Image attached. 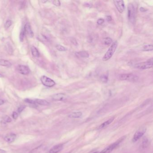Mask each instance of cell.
<instances>
[{"instance_id": "obj_30", "label": "cell", "mask_w": 153, "mask_h": 153, "mask_svg": "<svg viewBox=\"0 0 153 153\" xmlns=\"http://www.w3.org/2000/svg\"><path fill=\"white\" fill-rule=\"evenodd\" d=\"M53 5H54L55 6H57V7H59L60 5H61L60 2L59 1H58V0L53 1Z\"/></svg>"}, {"instance_id": "obj_28", "label": "cell", "mask_w": 153, "mask_h": 153, "mask_svg": "<svg viewBox=\"0 0 153 153\" xmlns=\"http://www.w3.org/2000/svg\"><path fill=\"white\" fill-rule=\"evenodd\" d=\"M24 101L27 103H29V104H36L35 102H34V100H32V99H28V98H26L25 100Z\"/></svg>"}, {"instance_id": "obj_25", "label": "cell", "mask_w": 153, "mask_h": 153, "mask_svg": "<svg viewBox=\"0 0 153 153\" xmlns=\"http://www.w3.org/2000/svg\"><path fill=\"white\" fill-rule=\"evenodd\" d=\"M25 32H24V29H22L20 33V35H19V39L21 41H23L24 40V36H25Z\"/></svg>"}, {"instance_id": "obj_39", "label": "cell", "mask_w": 153, "mask_h": 153, "mask_svg": "<svg viewBox=\"0 0 153 153\" xmlns=\"http://www.w3.org/2000/svg\"><path fill=\"white\" fill-rule=\"evenodd\" d=\"M3 77V76H2V74H0V77Z\"/></svg>"}, {"instance_id": "obj_16", "label": "cell", "mask_w": 153, "mask_h": 153, "mask_svg": "<svg viewBox=\"0 0 153 153\" xmlns=\"http://www.w3.org/2000/svg\"><path fill=\"white\" fill-rule=\"evenodd\" d=\"M75 55L77 57L87 58L89 57V54L86 51H82L76 52L75 53Z\"/></svg>"}, {"instance_id": "obj_14", "label": "cell", "mask_w": 153, "mask_h": 153, "mask_svg": "<svg viewBox=\"0 0 153 153\" xmlns=\"http://www.w3.org/2000/svg\"><path fill=\"white\" fill-rule=\"evenodd\" d=\"M45 149V146L43 145H40L39 146L32 149L28 153H40Z\"/></svg>"}, {"instance_id": "obj_36", "label": "cell", "mask_w": 153, "mask_h": 153, "mask_svg": "<svg viewBox=\"0 0 153 153\" xmlns=\"http://www.w3.org/2000/svg\"><path fill=\"white\" fill-rule=\"evenodd\" d=\"M4 103V100L0 99V106L2 105Z\"/></svg>"}, {"instance_id": "obj_11", "label": "cell", "mask_w": 153, "mask_h": 153, "mask_svg": "<svg viewBox=\"0 0 153 153\" xmlns=\"http://www.w3.org/2000/svg\"><path fill=\"white\" fill-rule=\"evenodd\" d=\"M24 32H26L28 36L30 37H33L34 36L33 32L32 29V28L31 27L30 24L29 23H27L25 25L24 28Z\"/></svg>"}, {"instance_id": "obj_1", "label": "cell", "mask_w": 153, "mask_h": 153, "mask_svg": "<svg viewBox=\"0 0 153 153\" xmlns=\"http://www.w3.org/2000/svg\"><path fill=\"white\" fill-rule=\"evenodd\" d=\"M117 42L116 41L112 43V44L111 45L110 47L109 48L108 50L103 56L102 60L104 61H106L110 59L115 53V51L117 49Z\"/></svg>"}, {"instance_id": "obj_31", "label": "cell", "mask_w": 153, "mask_h": 153, "mask_svg": "<svg viewBox=\"0 0 153 153\" xmlns=\"http://www.w3.org/2000/svg\"><path fill=\"white\" fill-rule=\"evenodd\" d=\"M104 19H98V21H97V24L100 25L102 24L103 23H104Z\"/></svg>"}, {"instance_id": "obj_18", "label": "cell", "mask_w": 153, "mask_h": 153, "mask_svg": "<svg viewBox=\"0 0 153 153\" xmlns=\"http://www.w3.org/2000/svg\"><path fill=\"white\" fill-rule=\"evenodd\" d=\"M82 116V113L81 112H74L70 113L68 117L70 118H80Z\"/></svg>"}, {"instance_id": "obj_33", "label": "cell", "mask_w": 153, "mask_h": 153, "mask_svg": "<svg viewBox=\"0 0 153 153\" xmlns=\"http://www.w3.org/2000/svg\"><path fill=\"white\" fill-rule=\"evenodd\" d=\"M12 117L14 119H16L18 117V114L16 112H13V114H12Z\"/></svg>"}, {"instance_id": "obj_26", "label": "cell", "mask_w": 153, "mask_h": 153, "mask_svg": "<svg viewBox=\"0 0 153 153\" xmlns=\"http://www.w3.org/2000/svg\"><path fill=\"white\" fill-rule=\"evenodd\" d=\"M11 24H12V21L10 20H7V22L5 23V28L6 29H8V28L11 27Z\"/></svg>"}, {"instance_id": "obj_32", "label": "cell", "mask_w": 153, "mask_h": 153, "mask_svg": "<svg viewBox=\"0 0 153 153\" xmlns=\"http://www.w3.org/2000/svg\"><path fill=\"white\" fill-rule=\"evenodd\" d=\"M147 143H148V141L146 140H145L142 143V145H141L142 148H145L148 145H147Z\"/></svg>"}, {"instance_id": "obj_7", "label": "cell", "mask_w": 153, "mask_h": 153, "mask_svg": "<svg viewBox=\"0 0 153 153\" xmlns=\"http://www.w3.org/2000/svg\"><path fill=\"white\" fill-rule=\"evenodd\" d=\"M146 129L145 127H141L134 134V136L132 139V141L133 142H136L139 139H140L146 132Z\"/></svg>"}, {"instance_id": "obj_2", "label": "cell", "mask_w": 153, "mask_h": 153, "mask_svg": "<svg viewBox=\"0 0 153 153\" xmlns=\"http://www.w3.org/2000/svg\"><path fill=\"white\" fill-rule=\"evenodd\" d=\"M125 136L121 137V138H119L118 140H117L116 141H115V143H114L113 144H111V145H109L106 148L104 149L103 150H102L99 153H111L125 139Z\"/></svg>"}, {"instance_id": "obj_19", "label": "cell", "mask_w": 153, "mask_h": 153, "mask_svg": "<svg viewBox=\"0 0 153 153\" xmlns=\"http://www.w3.org/2000/svg\"><path fill=\"white\" fill-rule=\"evenodd\" d=\"M31 50L32 56L35 57H38L40 56V53L38 49L34 46H32L31 48Z\"/></svg>"}, {"instance_id": "obj_29", "label": "cell", "mask_w": 153, "mask_h": 153, "mask_svg": "<svg viewBox=\"0 0 153 153\" xmlns=\"http://www.w3.org/2000/svg\"><path fill=\"white\" fill-rule=\"evenodd\" d=\"M26 106L25 105H21L19 106V107L18 109V111L19 113L22 112L23 111H24V109L25 108Z\"/></svg>"}, {"instance_id": "obj_15", "label": "cell", "mask_w": 153, "mask_h": 153, "mask_svg": "<svg viewBox=\"0 0 153 153\" xmlns=\"http://www.w3.org/2000/svg\"><path fill=\"white\" fill-rule=\"evenodd\" d=\"M34 100L36 104H37L42 106H49L50 104L48 102H47V101L43 99H36Z\"/></svg>"}, {"instance_id": "obj_40", "label": "cell", "mask_w": 153, "mask_h": 153, "mask_svg": "<svg viewBox=\"0 0 153 153\" xmlns=\"http://www.w3.org/2000/svg\"><path fill=\"white\" fill-rule=\"evenodd\" d=\"M70 153V152H68V153Z\"/></svg>"}, {"instance_id": "obj_8", "label": "cell", "mask_w": 153, "mask_h": 153, "mask_svg": "<svg viewBox=\"0 0 153 153\" xmlns=\"http://www.w3.org/2000/svg\"><path fill=\"white\" fill-rule=\"evenodd\" d=\"M115 6L120 13H122L125 9V6L123 1H114Z\"/></svg>"}, {"instance_id": "obj_17", "label": "cell", "mask_w": 153, "mask_h": 153, "mask_svg": "<svg viewBox=\"0 0 153 153\" xmlns=\"http://www.w3.org/2000/svg\"><path fill=\"white\" fill-rule=\"evenodd\" d=\"M114 119H115V118H114V117H112V118H111V119H110L108 120L107 121H106V122H105L104 123H102V124L98 128H99V129H102V128H105V127H106L107 126H108L109 125H110V124L113 122V120H114Z\"/></svg>"}, {"instance_id": "obj_4", "label": "cell", "mask_w": 153, "mask_h": 153, "mask_svg": "<svg viewBox=\"0 0 153 153\" xmlns=\"http://www.w3.org/2000/svg\"><path fill=\"white\" fill-rule=\"evenodd\" d=\"M119 79L121 81L136 82L138 81L139 78L136 75L132 74H123L119 75Z\"/></svg>"}, {"instance_id": "obj_10", "label": "cell", "mask_w": 153, "mask_h": 153, "mask_svg": "<svg viewBox=\"0 0 153 153\" xmlns=\"http://www.w3.org/2000/svg\"><path fill=\"white\" fill-rule=\"evenodd\" d=\"M66 94L62 93L55 94L52 97V99L55 101H62L66 100Z\"/></svg>"}, {"instance_id": "obj_9", "label": "cell", "mask_w": 153, "mask_h": 153, "mask_svg": "<svg viewBox=\"0 0 153 153\" xmlns=\"http://www.w3.org/2000/svg\"><path fill=\"white\" fill-rule=\"evenodd\" d=\"M18 72L24 75H27L30 72V70L27 66L24 65H19L18 66L17 68Z\"/></svg>"}, {"instance_id": "obj_27", "label": "cell", "mask_w": 153, "mask_h": 153, "mask_svg": "<svg viewBox=\"0 0 153 153\" xmlns=\"http://www.w3.org/2000/svg\"><path fill=\"white\" fill-rule=\"evenodd\" d=\"M3 119L4 120V121L6 122L7 123H10L12 121V119L11 118V117H9L8 115H5L4 116Z\"/></svg>"}, {"instance_id": "obj_12", "label": "cell", "mask_w": 153, "mask_h": 153, "mask_svg": "<svg viewBox=\"0 0 153 153\" xmlns=\"http://www.w3.org/2000/svg\"><path fill=\"white\" fill-rule=\"evenodd\" d=\"M16 138V135L14 133H10L7 134L5 136L4 140L6 141L9 143L14 142Z\"/></svg>"}, {"instance_id": "obj_41", "label": "cell", "mask_w": 153, "mask_h": 153, "mask_svg": "<svg viewBox=\"0 0 153 153\" xmlns=\"http://www.w3.org/2000/svg\"></svg>"}, {"instance_id": "obj_5", "label": "cell", "mask_w": 153, "mask_h": 153, "mask_svg": "<svg viewBox=\"0 0 153 153\" xmlns=\"http://www.w3.org/2000/svg\"><path fill=\"white\" fill-rule=\"evenodd\" d=\"M40 81L43 85L48 87H52L55 85V82L53 80L45 75L40 77Z\"/></svg>"}, {"instance_id": "obj_21", "label": "cell", "mask_w": 153, "mask_h": 153, "mask_svg": "<svg viewBox=\"0 0 153 153\" xmlns=\"http://www.w3.org/2000/svg\"><path fill=\"white\" fill-rule=\"evenodd\" d=\"M143 51H152L153 49V46L152 45H145L142 47Z\"/></svg>"}, {"instance_id": "obj_22", "label": "cell", "mask_w": 153, "mask_h": 153, "mask_svg": "<svg viewBox=\"0 0 153 153\" xmlns=\"http://www.w3.org/2000/svg\"><path fill=\"white\" fill-rule=\"evenodd\" d=\"M103 42L104 44L105 45H110L113 42V40H112V39L110 38V37H106L103 39Z\"/></svg>"}, {"instance_id": "obj_23", "label": "cell", "mask_w": 153, "mask_h": 153, "mask_svg": "<svg viewBox=\"0 0 153 153\" xmlns=\"http://www.w3.org/2000/svg\"><path fill=\"white\" fill-rule=\"evenodd\" d=\"M100 80L103 83H107L108 80V76L106 74H103L100 77Z\"/></svg>"}, {"instance_id": "obj_35", "label": "cell", "mask_w": 153, "mask_h": 153, "mask_svg": "<svg viewBox=\"0 0 153 153\" xmlns=\"http://www.w3.org/2000/svg\"><path fill=\"white\" fill-rule=\"evenodd\" d=\"M140 11H141V12H145L146 11V10L144 8H143V7H141L140 9Z\"/></svg>"}, {"instance_id": "obj_3", "label": "cell", "mask_w": 153, "mask_h": 153, "mask_svg": "<svg viewBox=\"0 0 153 153\" xmlns=\"http://www.w3.org/2000/svg\"><path fill=\"white\" fill-rule=\"evenodd\" d=\"M128 20L132 24L135 22V9L132 3H129L128 6Z\"/></svg>"}, {"instance_id": "obj_24", "label": "cell", "mask_w": 153, "mask_h": 153, "mask_svg": "<svg viewBox=\"0 0 153 153\" xmlns=\"http://www.w3.org/2000/svg\"><path fill=\"white\" fill-rule=\"evenodd\" d=\"M56 49H57L58 51H66L67 50V49L66 47H64L62 45H56Z\"/></svg>"}, {"instance_id": "obj_20", "label": "cell", "mask_w": 153, "mask_h": 153, "mask_svg": "<svg viewBox=\"0 0 153 153\" xmlns=\"http://www.w3.org/2000/svg\"><path fill=\"white\" fill-rule=\"evenodd\" d=\"M0 65L7 67H11L12 64L9 61L4 59H0Z\"/></svg>"}, {"instance_id": "obj_13", "label": "cell", "mask_w": 153, "mask_h": 153, "mask_svg": "<svg viewBox=\"0 0 153 153\" xmlns=\"http://www.w3.org/2000/svg\"><path fill=\"white\" fill-rule=\"evenodd\" d=\"M63 148V145L62 144H58L52 147L49 151V153H58L61 151Z\"/></svg>"}, {"instance_id": "obj_38", "label": "cell", "mask_w": 153, "mask_h": 153, "mask_svg": "<svg viewBox=\"0 0 153 153\" xmlns=\"http://www.w3.org/2000/svg\"><path fill=\"white\" fill-rule=\"evenodd\" d=\"M43 3H45V2H47V1H41Z\"/></svg>"}, {"instance_id": "obj_6", "label": "cell", "mask_w": 153, "mask_h": 153, "mask_svg": "<svg viewBox=\"0 0 153 153\" xmlns=\"http://www.w3.org/2000/svg\"><path fill=\"white\" fill-rule=\"evenodd\" d=\"M134 66L136 69H141V70L149 69L152 68L153 66V62L147 61V62H140L135 64Z\"/></svg>"}, {"instance_id": "obj_37", "label": "cell", "mask_w": 153, "mask_h": 153, "mask_svg": "<svg viewBox=\"0 0 153 153\" xmlns=\"http://www.w3.org/2000/svg\"><path fill=\"white\" fill-rule=\"evenodd\" d=\"M6 153V151L2 149H0V153Z\"/></svg>"}, {"instance_id": "obj_34", "label": "cell", "mask_w": 153, "mask_h": 153, "mask_svg": "<svg viewBox=\"0 0 153 153\" xmlns=\"http://www.w3.org/2000/svg\"><path fill=\"white\" fill-rule=\"evenodd\" d=\"M106 19L107 21L110 22L112 20V17L111 16H107L106 17Z\"/></svg>"}]
</instances>
